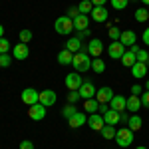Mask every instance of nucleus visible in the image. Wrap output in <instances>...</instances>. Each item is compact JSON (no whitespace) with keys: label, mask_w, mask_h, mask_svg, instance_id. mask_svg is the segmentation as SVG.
Returning <instances> with one entry per match:
<instances>
[{"label":"nucleus","mask_w":149,"mask_h":149,"mask_svg":"<svg viewBox=\"0 0 149 149\" xmlns=\"http://www.w3.org/2000/svg\"><path fill=\"white\" fill-rule=\"evenodd\" d=\"M127 127L135 133V131H139L141 127H143V119L139 117L137 113H133V115H129V121H127Z\"/></svg>","instance_id":"23"},{"label":"nucleus","mask_w":149,"mask_h":149,"mask_svg":"<svg viewBox=\"0 0 149 149\" xmlns=\"http://www.w3.org/2000/svg\"><path fill=\"white\" fill-rule=\"evenodd\" d=\"M139 97H141V107H147L149 109V92H143Z\"/></svg>","instance_id":"40"},{"label":"nucleus","mask_w":149,"mask_h":149,"mask_svg":"<svg viewBox=\"0 0 149 149\" xmlns=\"http://www.w3.org/2000/svg\"><path fill=\"white\" fill-rule=\"evenodd\" d=\"M28 117L34 119V121H42V119L46 117V105H42L40 102L34 103V105H30V107H28Z\"/></svg>","instance_id":"5"},{"label":"nucleus","mask_w":149,"mask_h":149,"mask_svg":"<svg viewBox=\"0 0 149 149\" xmlns=\"http://www.w3.org/2000/svg\"><path fill=\"white\" fill-rule=\"evenodd\" d=\"M80 100H81L80 92H68V103H76V102H80Z\"/></svg>","instance_id":"38"},{"label":"nucleus","mask_w":149,"mask_h":149,"mask_svg":"<svg viewBox=\"0 0 149 149\" xmlns=\"http://www.w3.org/2000/svg\"><path fill=\"white\" fill-rule=\"evenodd\" d=\"M92 34V30H90V28H88V30H81L80 34H78V38H80V40H84V38H88V36Z\"/></svg>","instance_id":"43"},{"label":"nucleus","mask_w":149,"mask_h":149,"mask_svg":"<svg viewBox=\"0 0 149 149\" xmlns=\"http://www.w3.org/2000/svg\"><path fill=\"white\" fill-rule=\"evenodd\" d=\"M115 131H117V129H115V125H107V123H105V125L102 127V135L105 139H113L115 137Z\"/></svg>","instance_id":"30"},{"label":"nucleus","mask_w":149,"mask_h":149,"mask_svg":"<svg viewBox=\"0 0 149 149\" xmlns=\"http://www.w3.org/2000/svg\"><path fill=\"white\" fill-rule=\"evenodd\" d=\"M135 62H137V58H135V52H133V50H125V54L121 56V64H123L125 68H131Z\"/></svg>","instance_id":"25"},{"label":"nucleus","mask_w":149,"mask_h":149,"mask_svg":"<svg viewBox=\"0 0 149 149\" xmlns=\"http://www.w3.org/2000/svg\"><path fill=\"white\" fill-rule=\"evenodd\" d=\"M103 119H105V123H107V125H115V123H119V121H121V113L109 107V109L103 113Z\"/></svg>","instance_id":"20"},{"label":"nucleus","mask_w":149,"mask_h":149,"mask_svg":"<svg viewBox=\"0 0 149 149\" xmlns=\"http://www.w3.org/2000/svg\"><path fill=\"white\" fill-rule=\"evenodd\" d=\"M113 139L117 141L119 147H129V145L133 143V131H131L129 127H121V129L115 131V137Z\"/></svg>","instance_id":"3"},{"label":"nucleus","mask_w":149,"mask_h":149,"mask_svg":"<svg viewBox=\"0 0 149 149\" xmlns=\"http://www.w3.org/2000/svg\"><path fill=\"white\" fill-rule=\"evenodd\" d=\"M145 90H147V92H149V80L145 81Z\"/></svg>","instance_id":"48"},{"label":"nucleus","mask_w":149,"mask_h":149,"mask_svg":"<svg viewBox=\"0 0 149 149\" xmlns=\"http://www.w3.org/2000/svg\"><path fill=\"white\" fill-rule=\"evenodd\" d=\"M88 28H90V16L88 14H80L78 18H74V30L81 32V30H88Z\"/></svg>","instance_id":"19"},{"label":"nucleus","mask_w":149,"mask_h":149,"mask_svg":"<svg viewBox=\"0 0 149 149\" xmlns=\"http://www.w3.org/2000/svg\"><path fill=\"white\" fill-rule=\"evenodd\" d=\"M143 44L149 46V28H145V32H143Z\"/></svg>","instance_id":"44"},{"label":"nucleus","mask_w":149,"mask_h":149,"mask_svg":"<svg viewBox=\"0 0 149 149\" xmlns=\"http://www.w3.org/2000/svg\"><path fill=\"white\" fill-rule=\"evenodd\" d=\"M66 50H70L72 54H78V52H81V50H86V44L81 42L78 36H74V38H70L68 42H66Z\"/></svg>","instance_id":"16"},{"label":"nucleus","mask_w":149,"mask_h":149,"mask_svg":"<svg viewBox=\"0 0 149 149\" xmlns=\"http://www.w3.org/2000/svg\"><path fill=\"white\" fill-rule=\"evenodd\" d=\"M10 42H8V38H0V54H8L10 52Z\"/></svg>","instance_id":"36"},{"label":"nucleus","mask_w":149,"mask_h":149,"mask_svg":"<svg viewBox=\"0 0 149 149\" xmlns=\"http://www.w3.org/2000/svg\"><path fill=\"white\" fill-rule=\"evenodd\" d=\"M84 107H86V113H97L100 109V102L92 97V100H84Z\"/></svg>","instance_id":"26"},{"label":"nucleus","mask_w":149,"mask_h":149,"mask_svg":"<svg viewBox=\"0 0 149 149\" xmlns=\"http://www.w3.org/2000/svg\"><path fill=\"white\" fill-rule=\"evenodd\" d=\"M113 95L115 93H113V90H111L109 86H103V88H100V90L95 92V100H97L100 103H109Z\"/></svg>","instance_id":"11"},{"label":"nucleus","mask_w":149,"mask_h":149,"mask_svg":"<svg viewBox=\"0 0 149 149\" xmlns=\"http://www.w3.org/2000/svg\"><path fill=\"white\" fill-rule=\"evenodd\" d=\"M78 8H80V14H92L93 4H92V0H81L78 4Z\"/></svg>","instance_id":"29"},{"label":"nucleus","mask_w":149,"mask_h":149,"mask_svg":"<svg viewBox=\"0 0 149 149\" xmlns=\"http://www.w3.org/2000/svg\"><path fill=\"white\" fill-rule=\"evenodd\" d=\"M131 93H133V95H141V86H139V84H135V86H133V88H131Z\"/></svg>","instance_id":"42"},{"label":"nucleus","mask_w":149,"mask_h":149,"mask_svg":"<svg viewBox=\"0 0 149 149\" xmlns=\"http://www.w3.org/2000/svg\"><path fill=\"white\" fill-rule=\"evenodd\" d=\"M88 125L92 127L93 131H102V127L105 125V119H103L102 113H90V117H88Z\"/></svg>","instance_id":"13"},{"label":"nucleus","mask_w":149,"mask_h":149,"mask_svg":"<svg viewBox=\"0 0 149 149\" xmlns=\"http://www.w3.org/2000/svg\"><path fill=\"white\" fill-rule=\"evenodd\" d=\"M28 56H30V48H28V44H24V42L14 44V48H12V58H14V60H26Z\"/></svg>","instance_id":"10"},{"label":"nucleus","mask_w":149,"mask_h":149,"mask_svg":"<svg viewBox=\"0 0 149 149\" xmlns=\"http://www.w3.org/2000/svg\"><path fill=\"white\" fill-rule=\"evenodd\" d=\"M18 38H20V42H24V44H28V42H32V38H34V34H32V30H20V34H18Z\"/></svg>","instance_id":"32"},{"label":"nucleus","mask_w":149,"mask_h":149,"mask_svg":"<svg viewBox=\"0 0 149 149\" xmlns=\"http://www.w3.org/2000/svg\"><path fill=\"white\" fill-rule=\"evenodd\" d=\"M92 20H95V22H105L107 18H109V12H107V8L105 6H93L92 10Z\"/></svg>","instance_id":"15"},{"label":"nucleus","mask_w":149,"mask_h":149,"mask_svg":"<svg viewBox=\"0 0 149 149\" xmlns=\"http://www.w3.org/2000/svg\"><path fill=\"white\" fill-rule=\"evenodd\" d=\"M125 50H127V48L117 40V42H111V44L107 46V54H109L111 60H121V56L125 54Z\"/></svg>","instance_id":"8"},{"label":"nucleus","mask_w":149,"mask_h":149,"mask_svg":"<svg viewBox=\"0 0 149 149\" xmlns=\"http://www.w3.org/2000/svg\"><path fill=\"white\" fill-rule=\"evenodd\" d=\"M72 66H74V72H88V70H92V56L86 52V50H81L78 54H74V62H72Z\"/></svg>","instance_id":"1"},{"label":"nucleus","mask_w":149,"mask_h":149,"mask_svg":"<svg viewBox=\"0 0 149 149\" xmlns=\"http://www.w3.org/2000/svg\"><path fill=\"white\" fill-rule=\"evenodd\" d=\"M80 95H81V100H92V97H95V92H97V88L93 86V81L90 80H86L84 84L80 86Z\"/></svg>","instance_id":"7"},{"label":"nucleus","mask_w":149,"mask_h":149,"mask_svg":"<svg viewBox=\"0 0 149 149\" xmlns=\"http://www.w3.org/2000/svg\"><path fill=\"white\" fill-rule=\"evenodd\" d=\"M66 16H70L72 20H74V18H78V16H80V8H78V6H70Z\"/></svg>","instance_id":"39"},{"label":"nucleus","mask_w":149,"mask_h":149,"mask_svg":"<svg viewBox=\"0 0 149 149\" xmlns=\"http://www.w3.org/2000/svg\"><path fill=\"white\" fill-rule=\"evenodd\" d=\"M38 100H40V92L34 90V88H26L22 92V103H26L28 107L34 105V103H38Z\"/></svg>","instance_id":"9"},{"label":"nucleus","mask_w":149,"mask_h":149,"mask_svg":"<svg viewBox=\"0 0 149 149\" xmlns=\"http://www.w3.org/2000/svg\"><path fill=\"white\" fill-rule=\"evenodd\" d=\"M86 52H88L92 58H102V54H103L102 40H100V38H92V40L86 44Z\"/></svg>","instance_id":"4"},{"label":"nucleus","mask_w":149,"mask_h":149,"mask_svg":"<svg viewBox=\"0 0 149 149\" xmlns=\"http://www.w3.org/2000/svg\"><path fill=\"white\" fill-rule=\"evenodd\" d=\"M119 42H121L125 48H131L135 42H137V36H135L133 30H121V38H119Z\"/></svg>","instance_id":"18"},{"label":"nucleus","mask_w":149,"mask_h":149,"mask_svg":"<svg viewBox=\"0 0 149 149\" xmlns=\"http://www.w3.org/2000/svg\"><path fill=\"white\" fill-rule=\"evenodd\" d=\"M12 64V58L8 54H0V68H8Z\"/></svg>","instance_id":"37"},{"label":"nucleus","mask_w":149,"mask_h":149,"mask_svg":"<svg viewBox=\"0 0 149 149\" xmlns=\"http://www.w3.org/2000/svg\"><path fill=\"white\" fill-rule=\"evenodd\" d=\"M109 107L115 109V111H119V113H123L127 109V97H123V95H113L111 102H109Z\"/></svg>","instance_id":"14"},{"label":"nucleus","mask_w":149,"mask_h":149,"mask_svg":"<svg viewBox=\"0 0 149 149\" xmlns=\"http://www.w3.org/2000/svg\"><path fill=\"white\" fill-rule=\"evenodd\" d=\"M139 109H141V97L131 93V97H127V111H131V113H137Z\"/></svg>","instance_id":"21"},{"label":"nucleus","mask_w":149,"mask_h":149,"mask_svg":"<svg viewBox=\"0 0 149 149\" xmlns=\"http://www.w3.org/2000/svg\"><path fill=\"white\" fill-rule=\"evenodd\" d=\"M81 84H84V80H81L80 72H72V74L66 76V88H68L70 92H78Z\"/></svg>","instance_id":"6"},{"label":"nucleus","mask_w":149,"mask_h":149,"mask_svg":"<svg viewBox=\"0 0 149 149\" xmlns=\"http://www.w3.org/2000/svg\"><path fill=\"white\" fill-rule=\"evenodd\" d=\"M141 2H143V4H147V6H149V0H141Z\"/></svg>","instance_id":"49"},{"label":"nucleus","mask_w":149,"mask_h":149,"mask_svg":"<svg viewBox=\"0 0 149 149\" xmlns=\"http://www.w3.org/2000/svg\"><path fill=\"white\" fill-rule=\"evenodd\" d=\"M92 70L95 74H103L105 72V62L102 58H92Z\"/></svg>","instance_id":"27"},{"label":"nucleus","mask_w":149,"mask_h":149,"mask_svg":"<svg viewBox=\"0 0 149 149\" xmlns=\"http://www.w3.org/2000/svg\"><path fill=\"white\" fill-rule=\"evenodd\" d=\"M133 16H135L137 22H147L149 20V8H137Z\"/></svg>","instance_id":"28"},{"label":"nucleus","mask_w":149,"mask_h":149,"mask_svg":"<svg viewBox=\"0 0 149 149\" xmlns=\"http://www.w3.org/2000/svg\"><path fill=\"white\" fill-rule=\"evenodd\" d=\"M84 123H88V117H86L84 111H78V113H74L68 119V125L72 127V129H78V127H81Z\"/></svg>","instance_id":"17"},{"label":"nucleus","mask_w":149,"mask_h":149,"mask_svg":"<svg viewBox=\"0 0 149 149\" xmlns=\"http://www.w3.org/2000/svg\"><path fill=\"white\" fill-rule=\"evenodd\" d=\"M20 149H34V143L30 139H24L22 143H20Z\"/></svg>","instance_id":"41"},{"label":"nucleus","mask_w":149,"mask_h":149,"mask_svg":"<svg viewBox=\"0 0 149 149\" xmlns=\"http://www.w3.org/2000/svg\"><path fill=\"white\" fill-rule=\"evenodd\" d=\"M107 34H109V38H111V42H117V40L121 38V30H119L117 26H111V28L107 30Z\"/></svg>","instance_id":"33"},{"label":"nucleus","mask_w":149,"mask_h":149,"mask_svg":"<svg viewBox=\"0 0 149 149\" xmlns=\"http://www.w3.org/2000/svg\"><path fill=\"white\" fill-rule=\"evenodd\" d=\"M72 62H74V54H72L70 50L64 48V50L58 54V64H62V66H70Z\"/></svg>","instance_id":"24"},{"label":"nucleus","mask_w":149,"mask_h":149,"mask_svg":"<svg viewBox=\"0 0 149 149\" xmlns=\"http://www.w3.org/2000/svg\"><path fill=\"white\" fill-rule=\"evenodd\" d=\"M131 74H133V78H145V76H147V64L135 62V64L131 66Z\"/></svg>","instance_id":"22"},{"label":"nucleus","mask_w":149,"mask_h":149,"mask_svg":"<svg viewBox=\"0 0 149 149\" xmlns=\"http://www.w3.org/2000/svg\"><path fill=\"white\" fill-rule=\"evenodd\" d=\"M54 30L60 36H70V32L74 30V20L70 16H60V18H56V22H54Z\"/></svg>","instance_id":"2"},{"label":"nucleus","mask_w":149,"mask_h":149,"mask_svg":"<svg viewBox=\"0 0 149 149\" xmlns=\"http://www.w3.org/2000/svg\"><path fill=\"white\" fill-rule=\"evenodd\" d=\"M58 95L54 90H44V92H40V100L38 102L42 103V105H46V107H52L54 103H56Z\"/></svg>","instance_id":"12"},{"label":"nucleus","mask_w":149,"mask_h":149,"mask_svg":"<svg viewBox=\"0 0 149 149\" xmlns=\"http://www.w3.org/2000/svg\"><path fill=\"white\" fill-rule=\"evenodd\" d=\"M74 113H78V109H76V103H68L64 109H62V115L66 117V119H70Z\"/></svg>","instance_id":"31"},{"label":"nucleus","mask_w":149,"mask_h":149,"mask_svg":"<svg viewBox=\"0 0 149 149\" xmlns=\"http://www.w3.org/2000/svg\"><path fill=\"white\" fill-rule=\"evenodd\" d=\"M121 121H129V115H127V113H121Z\"/></svg>","instance_id":"46"},{"label":"nucleus","mask_w":149,"mask_h":149,"mask_svg":"<svg viewBox=\"0 0 149 149\" xmlns=\"http://www.w3.org/2000/svg\"><path fill=\"white\" fill-rule=\"evenodd\" d=\"M135 149H147V147H143V145H139V147H135Z\"/></svg>","instance_id":"50"},{"label":"nucleus","mask_w":149,"mask_h":149,"mask_svg":"<svg viewBox=\"0 0 149 149\" xmlns=\"http://www.w3.org/2000/svg\"><path fill=\"white\" fill-rule=\"evenodd\" d=\"M105 2H107V0H92L93 6H105Z\"/></svg>","instance_id":"45"},{"label":"nucleus","mask_w":149,"mask_h":149,"mask_svg":"<svg viewBox=\"0 0 149 149\" xmlns=\"http://www.w3.org/2000/svg\"><path fill=\"white\" fill-rule=\"evenodd\" d=\"M135 58H137V62H141V64H149V52L147 50H139L137 54H135Z\"/></svg>","instance_id":"35"},{"label":"nucleus","mask_w":149,"mask_h":149,"mask_svg":"<svg viewBox=\"0 0 149 149\" xmlns=\"http://www.w3.org/2000/svg\"><path fill=\"white\" fill-rule=\"evenodd\" d=\"M109 4L113 6L115 10H123V8H127L129 0H109Z\"/></svg>","instance_id":"34"},{"label":"nucleus","mask_w":149,"mask_h":149,"mask_svg":"<svg viewBox=\"0 0 149 149\" xmlns=\"http://www.w3.org/2000/svg\"><path fill=\"white\" fill-rule=\"evenodd\" d=\"M0 38H4V26L0 24Z\"/></svg>","instance_id":"47"}]
</instances>
